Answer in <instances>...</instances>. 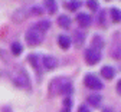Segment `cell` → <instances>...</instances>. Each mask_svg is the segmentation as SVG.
I'll use <instances>...</instances> for the list:
<instances>
[{
    "label": "cell",
    "mask_w": 121,
    "mask_h": 112,
    "mask_svg": "<svg viewBox=\"0 0 121 112\" xmlns=\"http://www.w3.org/2000/svg\"><path fill=\"white\" fill-rule=\"evenodd\" d=\"M10 81H12V83L16 86V88H20V89L29 91L30 88H32L29 73H27L26 69L22 68L20 65H17L16 68H14V71L12 72V75H10Z\"/></svg>",
    "instance_id": "cell-1"
},
{
    "label": "cell",
    "mask_w": 121,
    "mask_h": 112,
    "mask_svg": "<svg viewBox=\"0 0 121 112\" xmlns=\"http://www.w3.org/2000/svg\"><path fill=\"white\" fill-rule=\"evenodd\" d=\"M66 79L68 78H65V76H56V78H53L52 81L49 82L48 91H49V96L51 98L56 96V95H60V89H62V86H64Z\"/></svg>",
    "instance_id": "cell-2"
},
{
    "label": "cell",
    "mask_w": 121,
    "mask_h": 112,
    "mask_svg": "<svg viewBox=\"0 0 121 112\" xmlns=\"http://www.w3.org/2000/svg\"><path fill=\"white\" fill-rule=\"evenodd\" d=\"M84 83L88 89H92V91H101L104 89V83L94 73H86L84 78Z\"/></svg>",
    "instance_id": "cell-3"
},
{
    "label": "cell",
    "mask_w": 121,
    "mask_h": 112,
    "mask_svg": "<svg viewBox=\"0 0 121 112\" xmlns=\"http://www.w3.org/2000/svg\"><path fill=\"white\" fill-rule=\"evenodd\" d=\"M25 40L29 46H38L43 42V33H40V32L30 27L25 35Z\"/></svg>",
    "instance_id": "cell-4"
},
{
    "label": "cell",
    "mask_w": 121,
    "mask_h": 112,
    "mask_svg": "<svg viewBox=\"0 0 121 112\" xmlns=\"http://www.w3.org/2000/svg\"><path fill=\"white\" fill-rule=\"evenodd\" d=\"M84 58H85V62L88 63V65L94 66V65H97V63L101 60L102 55H101V52H99V50H95V49H92V47H89V49H86V50H85Z\"/></svg>",
    "instance_id": "cell-5"
},
{
    "label": "cell",
    "mask_w": 121,
    "mask_h": 112,
    "mask_svg": "<svg viewBox=\"0 0 121 112\" xmlns=\"http://www.w3.org/2000/svg\"><path fill=\"white\" fill-rule=\"evenodd\" d=\"M59 65V60L58 58H55L53 55H45L42 58V68L43 71H46V72H51L53 69H56Z\"/></svg>",
    "instance_id": "cell-6"
},
{
    "label": "cell",
    "mask_w": 121,
    "mask_h": 112,
    "mask_svg": "<svg viewBox=\"0 0 121 112\" xmlns=\"http://www.w3.org/2000/svg\"><path fill=\"white\" fill-rule=\"evenodd\" d=\"M27 62L32 65V68H33V71L36 72V75H38V79L40 81V78H42V72H43V68L40 66V58H39V55L38 53H30L29 56H27Z\"/></svg>",
    "instance_id": "cell-7"
},
{
    "label": "cell",
    "mask_w": 121,
    "mask_h": 112,
    "mask_svg": "<svg viewBox=\"0 0 121 112\" xmlns=\"http://www.w3.org/2000/svg\"><path fill=\"white\" fill-rule=\"evenodd\" d=\"M30 16V10L26 9V7H20L17 10H14L13 14H12V20L14 23H22L23 20H26L27 17Z\"/></svg>",
    "instance_id": "cell-8"
},
{
    "label": "cell",
    "mask_w": 121,
    "mask_h": 112,
    "mask_svg": "<svg viewBox=\"0 0 121 112\" xmlns=\"http://www.w3.org/2000/svg\"><path fill=\"white\" fill-rule=\"evenodd\" d=\"M51 26H52V23H51V20L49 19H43V20H39L38 23H35L33 26H32V29H35V30H38V32H40V33H46V32L51 29Z\"/></svg>",
    "instance_id": "cell-9"
},
{
    "label": "cell",
    "mask_w": 121,
    "mask_h": 112,
    "mask_svg": "<svg viewBox=\"0 0 121 112\" xmlns=\"http://www.w3.org/2000/svg\"><path fill=\"white\" fill-rule=\"evenodd\" d=\"M77 22L79 23L81 27H89L91 25H92V17H91L89 14L81 12V13L77 14Z\"/></svg>",
    "instance_id": "cell-10"
},
{
    "label": "cell",
    "mask_w": 121,
    "mask_h": 112,
    "mask_svg": "<svg viewBox=\"0 0 121 112\" xmlns=\"http://www.w3.org/2000/svg\"><path fill=\"white\" fill-rule=\"evenodd\" d=\"M85 37H86L85 32L78 29V30H75V32H73V39H71V42H73L77 47H81V46L85 43Z\"/></svg>",
    "instance_id": "cell-11"
},
{
    "label": "cell",
    "mask_w": 121,
    "mask_h": 112,
    "mask_svg": "<svg viewBox=\"0 0 121 112\" xmlns=\"http://www.w3.org/2000/svg\"><path fill=\"white\" fill-rule=\"evenodd\" d=\"M91 47L95 50H102L104 47H105V40L101 35H94L92 36V40H91Z\"/></svg>",
    "instance_id": "cell-12"
},
{
    "label": "cell",
    "mask_w": 121,
    "mask_h": 112,
    "mask_svg": "<svg viewBox=\"0 0 121 112\" xmlns=\"http://www.w3.org/2000/svg\"><path fill=\"white\" fill-rule=\"evenodd\" d=\"M115 73H117V71H115V68L111 66V65H104V66L101 68V76H102L104 79H108V81H111V79L115 76Z\"/></svg>",
    "instance_id": "cell-13"
},
{
    "label": "cell",
    "mask_w": 121,
    "mask_h": 112,
    "mask_svg": "<svg viewBox=\"0 0 121 112\" xmlns=\"http://www.w3.org/2000/svg\"><path fill=\"white\" fill-rule=\"evenodd\" d=\"M58 45H59V47L62 50H68L69 47H71V45H72L71 37L66 36V35H59L58 36Z\"/></svg>",
    "instance_id": "cell-14"
},
{
    "label": "cell",
    "mask_w": 121,
    "mask_h": 112,
    "mask_svg": "<svg viewBox=\"0 0 121 112\" xmlns=\"http://www.w3.org/2000/svg\"><path fill=\"white\" fill-rule=\"evenodd\" d=\"M43 10H46L49 14H55L58 12V2L56 0H43Z\"/></svg>",
    "instance_id": "cell-15"
},
{
    "label": "cell",
    "mask_w": 121,
    "mask_h": 112,
    "mask_svg": "<svg viewBox=\"0 0 121 112\" xmlns=\"http://www.w3.org/2000/svg\"><path fill=\"white\" fill-rule=\"evenodd\" d=\"M86 101H88L89 105H92V108H99L101 104H102V96L98 93H92L86 98Z\"/></svg>",
    "instance_id": "cell-16"
},
{
    "label": "cell",
    "mask_w": 121,
    "mask_h": 112,
    "mask_svg": "<svg viewBox=\"0 0 121 112\" xmlns=\"http://www.w3.org/2000/svg\"><path fill=\"white\" fill-rule=\"evenodd\" d=\"M71 23H72V20H71L69 16H66V14H59V16H58V26H59V27H62V29H69V27H71Z\"/></svg>",
    "instance_id": "cell-17"
},
{
    "label": "cell",
    "mask_w": 121,
    "mask_h": 112,
    "mask_svg": "<svg viewBox=\"0 0 121 112\" xmlns=\"http://www.w3.org/2000/svg\"><path fill=\"white\" fill-rule=\"evenodd\" d=\"M72 92H73V83H72L71 79H66L65 83H64V86H62V89H60V95H65V96H71Z\"/></svg>",
    "instance_id": "cell-18"
},
{
    "label": "cell",
    "mask_w": 121,
    "mask_h": 112,
    "mask_svg": "<svg viewBox=\"0 0 121 112\" xmlns=\"http://www.w3.org/2000/svg\"><path fill=\"white\" fill-rule=\"evenodd\" d=\"M82 0H69V2H66V9L69 10V12H77L78 9H81L82 7Z\"/></svg>",
    "instance_id": "cell-19"
},
{
    "label": "cell",
    "mask_w": 121,
    "mask_h": 112,
    "mask_svg": "<svg viewBox=\"0 0 121 112\" xmlns=\"http://www.w3.org/2000/svg\"><path fill=\"white\" fill-rule=\"evenodd\" d=\"M10 50H12V55L13 56H19L23 52V45L20 42H13L12 46H10Z\"/></svg>",
    "instance_id": "cell-20"
},
{
    "label": "cell",
    "mask_w": 121,
    "mask_h": 112,
    "mask_svg": "<svg viewBox=\"0 0 121 112\" xmlns=\"http://www.w3.org/2000/svg\"><path fill=\"white\" fill-rule=\"evenodd\" d=\"M110 14H111V20L114 23H120L121 22V12L118 7H111L110 9Z\"/></svg>",
    "instance_id": "cell-21"
},
{
    "label": "cell",
    "mask_w": 121,
    "mask_h": 112,
    "mask_svg": "<svg viewBox=\"0 0 121 112\" xmlns=\"http://www.w3.org/2000/svg\"><path fill=\"white\" fill-rule=\"evenodd\" d=\"M86 6H88L89 10H92V12H98V9H99L98 0H86Z\"/></svg>",
    "instance_id": "cell-22"
},
{
    "label": "cell",
    "mask_w": 121,
    "mask_h": 112,
    "mask_svg": "<svg viewBox=\"0 0 121 112\" xmlns=\"http://www.w3.org/2000/svg\"><path fill=\"white\" fill-rule=\"evenodd\" d=\"M29 10H30V16H40V14L45 13V10L40 6H32Z\"/></svg>",
    "instance_id": "cell-23"
},
{
    "label": "cell",
    "mask_w": 121,
    "mask_h": 112,
    "mask_svg": "<svg viewBox=\"0 0 121 112\" xmlns=\"http://www.w3.org/2000/svg\"><path fill=\"white\" fill-rule=\"evenodd\" d=\"M98 23L104 27H107V14H105V10H101L98 14Z\"/></svg>",
    "instance_id": "cell-24"
},
{
    "label": "cell",
    "mask_w": 121,
    "mask_h": 112,
    "mask_svg": "<svg viewBox=\"0 0 121 112\" xmlns=\"http://www.w3.org/2000/svg\"><path fill=\"white\" fill-rule=\"evenodd\" d=\"M72 105H73V101H72V98H71V96H66V98L64 99V108H68V109H71V108H72Z\"/></svg>",
    "instance_id": "cell-25"
},
{
    "label": "cell",
    "mask_w": 121,
    "mask_h": 112,
    "mask_svg": "<svg viewBox=\"0 0 121 112\" xmlns=\"http://www.w3.org/2000/svg\"><path fill=\"white\" fill-rule=\"evenodd\" d=\"M78 112H91V109H89L86 105H81V106L78 108Z\"/></svg>",
    "instance_id": "cell-26"
},
{
    "label": "cell",
    "mask_w": 121,
    "mask_h": 112,
    "mask_svg": "<svg viewBox=\"0 0 121 112\" xmlns=\"http://www.w3.org/2000/svg\"><path fill=\"white\" fill-rule=\"evenodd\" d=\"M0 58H2L3 60H7V56H6V52L3 49H0Z\"/></svg>",
    "instance_id": "cell-27"
},
{
    "label": "cell",
    "mask_w": 121,
    "mask_h": 112,
    "mask_svg": "<svg viewBox=\"0 0 121 112\" xmlns=\"http://www.w3.org/2000/svg\"><path fill=\"white\" fill-rule=\"evenodd\" d=\"M117 93H118V95L121 93V82H120V81L117 82Z\"/></svg>",
    "instance_id": "cell-28"
},
{
    "label": "cell",
    "mask_w": 121,
    "mask_h": 112,
    "mask_svg": "<svg viewBox=\"0 0 121 112\" xmlns=\"http://www.w3.org/2000/svg\"><path fill=\"white\" fill-rule=\"evenodd\" d=\"M102 112H112V109H110V108H105Z\"/></svg>",
    "instance_id": "cell-29"
},
{
    "label": "cell",
    "mask_w": 121,
    "mask_h": 112,
    "mask_svg": "<svg viewBox=\"0 0 121 112\" xmlns=\"http://www.w3.org/2000/svg\"><path fill=\"white\" fill-rule=\"evenodd\" d=\"M3 112H12V109H10V108H4Z\"/></svg>",
    "instance_id": "cell-30"
}]
</instances>
